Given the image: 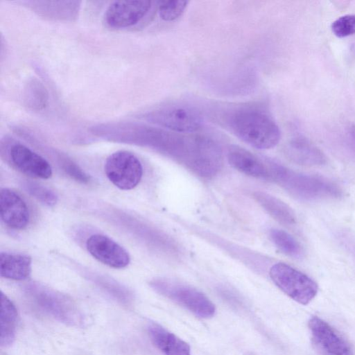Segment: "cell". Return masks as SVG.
<instances>
[{
	"label": "cell",
	"instance_id": "obj_1",
	"mask_svg": "<svg viewBox=\"0 0 355 355\" xmlns=\"http://www.w3.org/2000/svg\"><path fill=\"white\" fill-rule=\"evenodd\" d=\"M228 123L237 137L257 149L272 148L281 138L279 126L274 119L257 108L235 110L229 116Z\"/></svg>",
	"mask_w": 355,
	"mask_h": 355
},
{
	"label": "cell",
	"instance_id": "obj_2",
	"mask_svg": "<svg viewBox=\"0 0 355 355\" xmlns=\"http://www.w3.org/2000/svg\"><path fill=\"white\" fill-rule=\"evenodd\" d=\"M270 164L272 180L300 200L337 198L342 195L336 184L324 178L297 173L273 161Z\"/></svg>",
	"mask_w": 355,
	"mask_h": 355
},
{
	"label": "cell",
	"instance_id": "obj_3",
	"mask_svg": "<svg viewBox=\"0 0 355 355\" xmlns=\"http://www.w3.org/2000/svg\"><path fill=\"white\" fill-rule=\"evenodd\" d=\"M26 293L41 310L59 322L76 327L84 326L82 311L64 294L38 284H29Z\"/></svg>",
	"mask_w": 355,
	"mask_h": 355
},
{
	"label": "cell",
	"instance_id": "obj_4",
	"mask_svg": "<svg viewBox=\"0 0 355 355\" xmlns=\"http://www.w3.org/2000/svg\"><path fill=\"white\" fill-rule=\"evenodd\" d=\"M150 286L158 293L200 318H211L216 312V307L212 302L194 288L162 279L153 280Z\"/></svg>",
	"mask_w": 355,
	"mask_h": 355
},
{
	"label": "cell",
	"instance_id": "obj_5",
	"mask_svg": "<svg viewBox=\"0 0 355 355\" xmlns=\"http://www.w3.org/2000/svg\"><path fill=\"white\" fill-rule=\"evenodd\" d=\"M269 275L281 291L300 304H308L317 295V284L304 273L286 263L272 265Z\"/></svg>",
	"mask_w": 355,
	"mask_h": 355
},
{
	"label": "cell",
	"instance_id": "obj_6",
	"mask_svg": "<svg viewBox=\"0 0 355 355\" xmlns=\"http://www.w3.org/2000/svg\"><path fill=\"white\" fill-rule=\"evenodd\" d=\"M145 118L172 132L190 134L203 125L201 114L193 107L183 104H172L148 112Z\"/></svg>",
	"mask_w": 355,
	"mask_h": 355
},
{
	"label": "cell",
	"instance_id": "obj_7",
	"mask_svg": "<svg viewBox=\"0 0 355 355\" xmlns=\"http://www.w3.org/2000/svg\"><path fill=\"white\" fill-rule=\"evenodd\" d=\"M104 170L109 180L122 190L136 187L143 175L141 162L127 150H118L111 154L105 162Z\"/></svg>",
	"mask_w": 355,
	"mask_h": 355
},
{
	"label": "cell",
	"instance_id": "obj_8",
	"mask_svg": "<svg viewBox=\"0 0 355 355\" xmlns=\"http://www.w3.org/2000/svg\"><path fill=\"white\" fill-rule=\"evenodd\" d=\"M86 248L98 261L114 268H123L130 261L128 251L107 236L96 234L89 237Z\"/></svg>",
	"mask_w": 355,
	"mask_h": 355
},
{
	"label": "cell",
	"instance_id": "obj_9",
	"mask_svg": "<svg viewBox=\"0 0 355 355\" xmlns=\"http://www.w3.org/2000/svg\"><path fill=\"white\" fill-rule=\"evenodd\" d=\"M309 327L315 343L323 355H353L347 341L322 319L312 317Z\"/></svg>",
	"mask_w": 355,
	"mask_h": 355
},
{
	"label": "cell",
	"instance_id": "obj_10",
	"mask_svg": "<svg viewBox=\"0 0 355 355\" xmlns=\"http://www.w3.org/2000/svg\"><path fill=\"white\" fill-rule=\"evenodd\" d=\"M151 8L150 1H117L105 12V22L113 28H125L139 22Z\"/></svg>",
	"mask_w": 355,
	"mask_h": 355
},
{
	"label": "cell",
	"instance_id": "obj_11",
	"mask_svg": "<svg viewBox=\"0 0 355 355\" xmlns=\"http://www.w3.org/2000/svg\"><path fill=\"white\" fill-rule=\"evenodd\" d=\"M9 156L13 166L29 177L48 179L52 175L50 164L43 157L21 144L12 145L9 150Z\"/></svg>",
	"mask_w": 355,
	"mask_h": 355
},
{
	"label": "cell",
	"instance_id": "obj_12",
	"mask_svg": "<svg viewBox=\"0 0 355 355\" xmlns=\"http://www.w3.org/2000/svg\"><path fill=\"white\" fill-rule=\"evenodd\" d=\"M2 222L13 230L25 229L30 222V211L24 200L15 191L3 188L0 192Z\"/></svg>",
	"mask_w": 355,
	"mask_h": 355
},
{
	"label": "cell",
	"instance_id": "obj_13",
	"mask_svg": "<svg viewBox=\"0 0 355 355\" xmlns=\"http://www.w3.org/2000/svg\"><path fill=\"white\" fill-rule=\"evenodd\" d=\"M229 164L236 171L253 178L272 180L269 160L264 162L250 151L239 146H231L227 150Z\"/></svg>",
	"mask_w": 355,
	"mask_h": 355
},
{
	"label": "cell",
	"instance_id": "obj_14",
	"mask_svg": "<svg viewBox=\"0 0 355 355\" xmlns=\"http://www.w3.org/2000/svg\"><path fill=\"white\" fill-rule=\"evenodd\" d=\"M285 153L292 162L303 166H321L327 162L324 153L309 139L297 136L285 147Z\"/></svg>",
	"mask_w": 355,
	"mask_h": 355
},
{
	"label": "cell",
	"instance_id": "obj_15",
	"mask_svg": "<svg viewBox=\"0 0 355 355\" xmlns=\"http://www.w3.org/2000/svg\"><path fill=\"white\" fill-rule=\"evenodd\" d=\"M148 332L154 345L165 355H191L189 345L162 326L150 324Z\"/></svg>",
	"mask_w": 355,
	"mask_h": 355
},
{
	"label": "cell",
	"instance_id": "obj_16",
	"mask_svg": "<svg viewBox=\"0 0 355 355\" xmlns=\"http://www.w3.org/2000/svg\"><path fill=\"white\" fill-rule=\"evenodd\" d=\"M32 259L26 254L1 252L0 253L1 277L12 280H24L31 273Z\"/></svg>",
	"mask_w": 355,
	"mask_h": 355
},
{
	"label": "cell",
	"instance_id": "obj_17",
	"mask_svg": "<svg viewBox=\"0 0 355 355\" xmlns=\"http://www.w3.org/2000/svg\"><path fill=\"white\" fill-rule=\"evenodd\" d=\"M252 195L261 207L282 225L291 227L297 223L293 210L279 198L262 191H255Z\"/></svg>",
	"mask_w": 355,
	"mask_h": 355
},
{
	"label": "cell",
	"instance_id": "obj_18",
	"mask_svg": "<svg viewBox=\"0 0 355 355\" xmlns=\"http://www.w3.org/2000/svg\"><path fill=\"white\" fill-rule=\"evenodd\" d=\"M1 345L8 347L15 339L18 315L12 302L1 292Z\"/></svg>",
	"mask_w": 355,
	"mask_h": 355
},
{
	"label": "cell",
	"instance_id": "obj_19",
	"mask_svg": "<svg viewBox=\"0 0 355 355\" xmlns=\"http://www.w3.org/2000/svg\"><path fill=\"white\" fill-rule=\"evenodd\" d=\"M270 237L274 244L285 254L300 258L302 255V248L297 240L286 232L272 229L270 232Z\"/></svg>",
	"mask_w": 355,
	"mask_h": 355
},
{
	"label": "cell",
	"instance_id": "obj_20",
	"mask_svg": "<svg viewBox=\"0 0 355 355\" xmlns=\"http://www.w3.org/2000/svg\"><path fill=\"white\" fill-rule=\"evenodd\" d=\"M24 101L31 108L43 109L48 102V93L45 87L37 79L29 81L25 88Z\"/></svg>",
	"mask_w": 355,
	"mask_h": 355
},
{
	"label": "cell",
	"instance_id": "obj_21",
	"mask_svg": "<svg viewBox=\"0 0 355 355\" xmlns=\"http://www.w3.org/2000/svg\"><path fill=\"white\" fill-rule=\"evenodd\" d=\"M22 187L31 196L48 207H53L58 202L56 193L46 187L32 181H24Z\"/></svg>",
	"mask_w": 355,
	"mask_h": 355
},
{
	"label": "cell",
	"instance_id": "obj_22",
	"mask_svg": "<svg viewBox=\"0 0 355 355\" xmlns=\"http://www.w3.org/2000/svg\"><path fill=\"white\" fill-rule=\"evenodd\" d=\"M187 4V1H161L158 6L159 15L164 21H173L182 15Z\"/></svg>",
	"mask_w": 355,
	"mask_h": 355
},
{
	"label": "cell",
	"instance_id": "obj_23",
	"mask_svg": "<svg viewBox=\"0 0 355 355\" xmlns=\"http://www.w3.org/2000/svg\"><path fill=\"white\" fill-rule=\"evenodd\" d=\"M97 283L121 303L129 304L132 302L131 293L121 285L104 278H98Z\"/></svg>",
	"mask_w": 355,
	"mask_h": 355
},
{
	"label": "cell",
	"instance_id": "obj_24",
	"mask_svg": "<svg viewBox=\"0 0 355 355\" xmlns=\"http://www.w3.org/2000/svg\"><path fill=\"white\" fill-rule=\"evenodd\" d=\"M333 33L340 38L355 33V14L345 15L336 19L331 26Z\"/></svg>",
	"mask_w": 355,
	"mask_h": 355
},
{
	"label": "cell",
	"instance_id": "obj_25",
	"mask_svg": "<svg viewBox=\"0 0 355 355\" xmlns=\"http://www.w3.org/2000/svg\"><path fill=\"white\" fill-rule=\"evenodd\" d=\"M63 170L65 173L75 180L88 183L90 181V176L80 168L78 165L71 160L64 159L62 162Z\"/></svg>",
	"mask_w": 355,
	"mask_h": 355
},
{
	"label": "cell",
	"instance_id": "obj_26",
	"mask_svg": "<svg viewBox=\"0 0 355 355\" xmlns=\"http://www.w3.org/2000/svg\"><path fill=\"white\" fill-rule=\"evenodd\" d=\"M347 137L355 149V124L349 125L347 128Z\"/></svg>",
	"mask_w": 355,
	"mask_h": 355
}]
</instances>
